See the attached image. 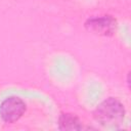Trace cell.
<instances>
[{"mask_svg":"<svg viewBox=\"0 0 131 131\" xmlns=\"http://www.w3.org/2000/svg\"><path fill=\"white\" fill-rule=\"evenodd\" d=\"M94 116L102 126L117 127L121 125L124 120L125 110L119 100L115 98H108L97 106Z\"/></svg>","mask_w":131,"mask_h":131,"instance_id":"cell-1","label":"cell"},{"mask_svg":"<svg viewBox=\"0 0 131 131\" xmlns=\"http://www.w3.org/2000/svg\"><path fill=\"white\" fill-rule=\"evenodd\" d=\"M26 104L18 97H9L2 101L0 105V117L6 123L17 121L25 113Z\"/></svg>","mask_w":131,"mask_h":131,"instance_id":"cell-2","label":"cell"},{"mask_svg":"<svg viewBox=\"0 0 131 131\" xmlns=\"http://www.w3.org/2000/svg\"><path fill=\"white\" fill-rule=\"evenodd\" d=\"M86 28L98 35H112L116 30V20L111 16L94 17L86 23Z\"/></svg>","mask_w":131,"mask_h":131,"instance_id":"cell-3","label":"cell"},{"mask_svg":"<svg viewBox=\"0 0 131 131\" xmlns=\"http://www.w3.org/2000/svg\"><path fill=\"white\" fill-rule=\"evenodd\" d=\"M59 128L62 130H77L81 129L82 126L77 117L71 114H63L59 118Z\"/></svg>","mask_w":131,"mask_h":131,"instance_id":"cell-4","label":"cell"}]
</instances>
